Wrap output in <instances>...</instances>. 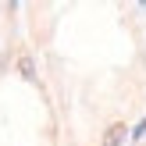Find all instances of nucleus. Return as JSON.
<instances>
[{"label":"nucleus","mask_w":146,"mask_h":146,"mask_svg":"<svg viewBox=\"0 0 146 146\" xmlns=\"http://www.w3.org/2000/svg\"><path fill=\"white\" fill-rule=\"evenodd\" d=\"M18 71H21V78L36 82V64H32V57H29V54H21V57H18Z\"/></svg>","instance_id":"nucleus-2"},{"label":"nucleus","mask_w":146,"mask_h":146,"mask_svg":"<svg viewBox=\"0 0 146 146\" xmlns=\"http://www.w3.org/2000/svg\"><path fill=\"white\" fill-rule=\"evenodd\" d=\"M125 132H128V128L121 125V121H114V125L104 132V146H121V143H125Z\"/></svg>","instance_id":"nucleus-1"}]
</instances>
